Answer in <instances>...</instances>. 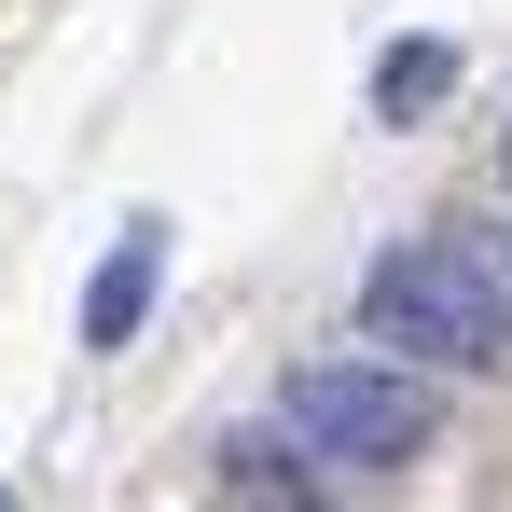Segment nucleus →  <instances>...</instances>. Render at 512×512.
<instances>
[{"label": "nucleus", "mask_w": 512, "mask_h": 512, "mask_svg": "<svg viewBox=\"0 0 512 512\" xmlns=\"http://www.w3.org/2000/svg\"><path fill=\"white\" fill-rule=\"evenodd\" d=\"M360 333L402 346V360H443V374H499L512 360V305L471 250H388L360 277Z\"/></svg>", "instance_id": "1"}, {"label": "nucleus", "mask_w": 512, "mask_h": 512, "mask_svg": "<svg viewBox=\"0 0 512 512\" xmlns=\"http://www.w3.org/2000/svg\"><path fill=\"white\" fill-rule=\"evenodd\" d=\"M277 416H291L305 457H333V471H402V457H429V429H443L402 360H305V374L277 388Z\"/></svg>", "instance_id": "2"}, {"label": "nucleus", "mask_w": 512, "mask_h": 512, "mask_svg": "<svg viewBox=\"0 0 512 512\" xmlns=\"http://www.w3.org/2000/svg\"><path fill=\"white\" fill-rule=\"evenodd\" d=\"M153 277H167V222H125V236H111V263H97V291H84V346H139Z\"/></svg>", "instance_id": "3"}, {"label": "nucleus", "mask_w": 512, "mask_h": 512, "mask_svg": "<svg viewBox=\"0 0 512 512\" xmlns=\"http://www.w3.org/2000/svg\"><path fill=\"white\" fill-rule=\"evenodd\" d=\"M443 84H457V42H388V56H374V111H388V125L429 111Z\"/></svg>", "instance_id": "4"}, {"label": "nucleus", "mask_w": 512, "mask_h": 512, "mask_svg": "<svg viewBox=\"0 0 512 512\" xmlns=\"http://www.w3.org/2000/svg\"><path fill=\"white\" fill-rule=\"evenodd\" d=\"M222 485H236V512H319L305 471H277V443H222Z\"/></svg>", "instance_id": "5"}, {"label": "nucleus", "mask_w": 512, "mask_h": 512, "mask_svg": "<svg viewBox=\"0 0 512 512\" xmlns=\"http://www.w3.org/2000/svg\"><path fill=\"white\" fill-rule=\"evenodd\" d=\"M0 512H14V499H0Z\"/></svg>", "instance_id": "6"}]
</instances>
